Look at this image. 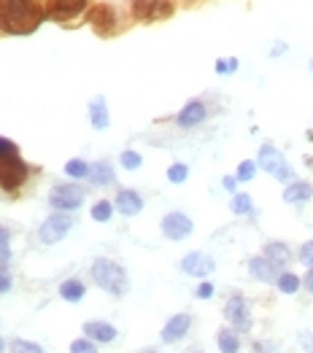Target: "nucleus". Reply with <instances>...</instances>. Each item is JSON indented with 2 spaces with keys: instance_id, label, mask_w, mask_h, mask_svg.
<instances>
[{
  "instance_id": "1",
  "label": "nucleus",
  "mask_w": 313,
  "mask_h": 353,
  "mask_svg": "<svg viewBox=\"0 0 313 353\" xmlns=\"http://www.w3.org/2000/svg\"><path fill=\"white\" fill-rule=\"evenodd\" d=\"M46 17L32 0H0V30L8 35H30Z\"/></svg>"
},
{
  "instance_id": "2",
  "label": "nucleus",
  "mask_w": 313,
  "mask_h": 353,
  "mask_svg": "<svg viewBox=\"0 0 313 353\" xmlns=\"http://www.w3.org/2000/svg\"><path fill=\"white\" fill-rule=\"evenodd\" d=\"M89 272H92V281H95L103 292H108L111 296H124L127 289H130L127 270L119 265V262H114V259H106V256L95 259Z\"/></svg>"
},
{
  "instance_id": "3",
  "label": "nucleus",
  "mask_w": 313,
  "mask_h": 353,
  "mask_svg": "<svg viewBox=\"0 0 313 353\" xmlns=\"http://www.w3.org/2000/svg\"><path fill=\"white\" fill-rule=\"evenodd\" d=\"M256 165H259L267 176H273L276 181H281V183H292V181H294V170H292V165L286 162L284 151L276 146H270V143L259 146Z\"/></svg>"
},
{
  "instance_id": "4",
  "label": "nucleus",
  "mask_w": 313,
  "mask_h": 353,
  "mask_svg": "<svg viewBox=\"0 0 313 353\" xmlns=\"http://www.w3.org/2000/svg\"><path fill=\"white\" fill-rule=\"evenodd\" d=\"M160 230H162V235L168 237V240L181 243V240H187V237L195 232V221L187 213H181V210H171V213L162 216Z\"/></svg>"
},
{
  "instance_id": "5",
  "label": "nucleus",
  "mask_w": 313,
  "mask_h": 353,
  "mask_svg": "<svg viewBox=\"0 0 313 353\" xmlns=\"http://www.w3.org/2000/svg\"><path fill=\"white\" fill-rule=\"evenodd\" d=\"M49 205L55 210H79L84 205V192L76 186V183H57L52 192H49Z\"/></svg>"
},
{
  "instance_id": "6",
  "label": "nucleus",
  "mask_w": 313,
  "mask_h": 353,
  "mask_svg": "<svg viewBox=\"0 0 313 353\" xmlns=\"http://www.w3.org/2000/svg\"><path fill=\"white\" fill-rule=\"evenodd\" d=\"M73 230V219L68 216V213H52L44 224H41V230H38V240L44 243V245H55L59 243L62 237L68 235Z\"/></svg>"
},
{
  "instance_id": "7",
  "label": "nucleus",
  "mask_w": 313,
  "mask_h": 353,
  "mask_svg": "<svg viewBox=\"0 0 313 353\" xmlns=\"http://www.w3.org/2000/svg\"><path fill=\"white\" fill-rule=\"evenodd\" d=\"M130 8H133V17L138 22H160V19H168L173 14L171 0H133Z\"/></svg>"
},
{
  "instance_id": "8",
  "label": "nucleus",
  "mask_w": 313,
  "mask_h": 353,
  "mask_svg": "<svg viewBox=\"0 0 313 353\" xmlns=\"http://www.w3.org/2000/svg\"><path fill=\"white\" fill-rule=\"evenodd\" d=\"M225 321L238 332H249L252 329V307L246 302V296L232 294L225 305Z\"/></svg>"
},
{
  "instance_id": "9",
  "label": "nucleus",
  "mask_w": 313,
  "mask_h": 353,
  "mask_svg": "<svg viewBox=\"0 0 313 353\" xmlns=\"http://www.w3.org/2000/svg\"><path fill=\"white\" fill-rule=\"evenodd\" d=\"M25 178H28V165L22 162V157L0 159V189L14 192L25 183Z\"/></svg>"
},
{
  "instance_id": "10",
  "label": "nucleus",
  "mask_w": 313,
  "mask_h": 353,
  "mask_svg": "<svg viewBox=\"0 0 313 353\" xmlns=\"http://www.w3.org/2000/svg\"><path fill=\"white\" fill-rule=\"evenodd\" d=\"M216 270V259L211 256V254H205V251H192V254H187L184 259H181V272L184 275H189V278H208L211 272Z\"/></svg>"
},
{
  "instance_id": "11",
  "label": "nucleus",
  "mask_w": 313,
  "mask_h": 353,
  "mask_svg": "<svg viewBox=\"0 0 313 353\" xmlns=\"http://www.w3.org/2000/svg\"><path fill=\"white\" fill-rule=\"evenodd\" d=\"M189 329H192V316L189 313H176V316H171L165 321L162 332H160V340L165 345H176V343H181L189 334Z\"/></svg>"
},
{
  "instance_id": "12",
  "label": "nucleus",
  "mask_w": 313,
  "mask_h": 353,
  "mask_svg": "<svg viewBox=\"0 0 313 353\" xmlns=\"http://www.w3.org/2000/svg\"><path fill=\"white\" fill-rule=\"evenodd\" d=\"M89 25L97 30L100 35H114L116 30V8L108 3H97L89 11Z\"/></svg>"
},
{
  "instance_id": "13",
  "label": "nucleus",
  "mask_w": 313,
  "mask_h": 353,
  "mask_svg": "<svg viewBox=\"0 0 313 353\" xmlns=\"http://www.w3.org/2000/svg\"><path fill=\"white\" fill-rule=\"evenodd\" d=\"M281 272H284V270L276 265V262H270L265 254L249 259V275H252L254 281H259V283H276Z\"/></svg>"
},
{
  "instance_id": "14",
  "label": "nucleus",
  "mask_w": 313,
  "mask_h": 353,
  "mask_svg": "<svg viewBox=\"0 0 313 353\" xmlns=\"http://www.w3.org/2000/svg\"><path fill=\"white\" fill-rule=\"evenodd\" d=\"M208 119V108H205V103L202 100H189L178 114H176V124L178 127H184V130H192V127H198Z\"/></svg>"
},
{
  "instance_id": "15",
  "label": "nucleus",
  "mask_w": 313,
  "mask_h": 353,
  "mask_svg": "<svg viewBox=\"0 0 313 353\" xmlns=\"http://www.w3.org/2000/svg\"><path fill=\"white\" fill-rule=\"evenodd\" d=\"M114 208H116V213H122V216H138L143 210V197L135 189H122V192L116 194Z\"/></svg>"
},
{
  "instance_id": "16",
  "label": "nucleus",
  "mask_w": 313,
  "mask_h": 353,
  "mask_svg": "<svg viewBox=\"0 0 313 353\" xmlns=\"http://www.w3.org/2000/svg\"><path fill=\"white\" fill-rule=\"evenodd\" d=\"M86 111H89V124H92L95 130H106V127L111 124V111H108V103H106L103 94L92 97Z\"/></svg>"
},
{
  "instance_id": "17",
  "label": "nucleus",
  "mask_w": 313,
  "mask_h": 353,
  "mask_svg": "<svg viewBox=\"0 0 313 353\" xmlns=\"http://www.w3.org/2000/svg\"><path fill=\"white\" fill-rule=\"evenodd\" d=\"M82 329H84L86 337L95 340V343H116V337H119L116 326L108 324V321H86Z\"/></svg>"
},
{
  "instance_id": "18",
  "label": "nucleus",
  "mask_w": 313,
  "mask_h": 353,
  "mask_svg": "<svg viewBox=\"0 0 313 353\" xmlns=\"http://www.w3.org/2000/svg\"><path fill=\"white\" fill-rule=\"evenodd\" d=\"M313 197V186L308 181H292L284 189V203L286 205H303Z\"/></svg>"
},
{
  "instance_id": "19",
  "label": "nucleus",
  "mask_w": 313,
  "mask_h": 353,
  "mask_svg": "<svg viewBox=\"0 0 313 353\" xmlns=\"http://www.w3.org/2000/svg\"><path fill=\"white\" fill-rule=\"evenodd\" d=\"M86 8V0H52L49 17L52 19H73Z\"/></svg>"
},
{
  "instance_id": "20",
  "label": "nucleus",
  "mask_w": 313,
  "mask_h": 353,
  "mask_svg": "<svg viewBox=\"0 0 313 353\" xmlns=\"http://www.w3.org/2000/svg\"><path fill=\"white\" fill-rule=\"evenodd\" d=\"M216 348L222 353H240V332L232 326H222L216 332Z\"/></svg>"
},
{
  "instance_id": "21",
  "label": "nucleus",
  "mask_w": 313,
  "mask_h": 353,
  "mask_svg": "<svg viewBox=\"0 0 313 353\" xmlns=\"http://www.w3.org/2000/svg\"><path fill=\"white\" fill-rule=\"evenodd\" d=\"M89 181H92L95 186H111L116 181V173H114V168H111V162H95V165L89 168Z\"/></svg>"
},
{
  "instance_id": "22",
  "label": "nucleus",
  "mask_w": 313,
  "mask_h": 353,
  "mask_svg": "<svg viewBox=\"0 0 313 353\" xmlns=\"http://www.w3.org/2000/svg\"><path fill=\"white\" fill-rule=\"evenodd\" d=\"M84 294H86V286L82 281H76V278H68V281L59 283V296L65 302H82Z\"/></svg>"
},
{
  "instance_id": "23",
  "label": "nucleus",
  "mask_w": 313,
  "mask_h": 353,
  "mask_svg": "<svg viewBox=\"0 0 313 353\" xmlns=\"http://www.w3.org/2000/svg\"><path fill=\"white\" fill-rule=\"evenodd\" d=\"M265 256H267L270 262H276L278 267H284V265H289V259H292V251H289V245H286V243L273 240V243H267V245H265Z\"/></svg>"
},
{
  "instance_id": "24",
  "label": "nucleus",
  "mask_w": 313,
  "mask_h": 353,
  "mask_svg": "<svg viewBox=\"0 0 313 353\" xmlns=\"http://www.w3.org/2000/svg\"><path fill=\"white\" fill-rule=\"evenodd\" d=\"M229 210H232L235 216H252V213H254V200H252V194L235 192L232 200H229Z\"/></svg>"
},
{
  "instance_id": "25",
  "label": "nucleus",
  "mask_w": 313,
  "mask_h": 353,
  "mask_svg": "<svg viewBox=\"0 0 313 353\" xmlns=\"http://www.w3.org/2000/svg\"><path fill=\"white\" fill-rule=\"evenodd\" d=\"M276 286H278V292H281V294L292 296V294H297V292H300V286H303V278H300V275H294V272H289V270H284V272L278 275Z\"/></svg>"
},
{
  "instance_id": "26",
  "label": "nucleus",
  "mask_w": 313,
  "mask_h": 353,
  "mask_svg": "<svg viewBox=\"0 0 313 353\" xmlns=\"http://www.w3.org/2000/svg\"><path fill=\"white\" fill-rule=\"evenodd\" d=\"M114 203H111V200H100V203H95V205H92V219H95V221H100V224H103V221H111V216H114Z\"/></svg>"
},
{
  "instance_id": "27",
  "label": "nucleus",
  "mask_w": 313,
  "mask_h": 353,
  "mask_svg": "<svg viewBox=\"0 0 313 353\" xmlns=\"http://www.w3.org/2000/svg\"><path fill=\"white\" fill-rule=\"evenodd\" d=\"M256 165L254 159H243L240 165H238V170H235V178L240 181V183H246V181H254V176H256Z\"/></svg>"
},
{
  "instance_id": "28",
  "label": "nucleus",
  "mask_w": 313,
  "mask_h": 353,
  "mask_svg": "<svg viewBox=\"0 0 313 353\" xmlns=\"http://www.w3.org/2000/svg\"><path fill=\"white\" fill-rule=\"evenodd\" d=\"M65 176L89 178V165H86L84 159H70V162H65Z\"/></svg>"
},
{
  "instance_id": "29",
  "label": "nucleus",
  "mask_w": 313,
  "mask_h": 353,
  "mask_svg": "<svg viewBox=\"0 0 313 353\" xmlns=\"http://www.w3.org/2000/svg\"><path fill=\"white\" fill-rule=\"evenodd\" d=\"M119 165L124 168V170H138L143 165V157L138 154V151H122V157H119Z\"/></svg>"
},
{
  "instance_id": "30",
  "label": "nucleus",
  "mask_w": 313,
  "mask_h": 353,
  "mask_svg": "<svg viewBox=\"0 0 313 353\" xmlns=\"http://www.w3.org/2000/svg\"><path fill=\"white\" fill-rule=\"evenodd\" d=\"M11 262V232L0 227V265L6 267Z\"/></svg>"
},
{
  "instance_id": "31",
  "label": "nucleus",
  "mask_w": 313,
  "mask_h": 353,
  "mask_svg": "<svg viewBox=\"0 0 313 353\" xmlns=\"http://www.w3.org/2000/svg\"><path fill=\"white\" fill-rule=\"evenodd\" d=\"M187 178H189V168L184 162H173L171 168H168V181L171 183H184Z\"/></svg>"
},
{
  "instance_id": "32",
  "label": "nucleus",
  "mask_w": 313,
  "mask_h": 353,
  "mask_svg": "<svg viewBox=\"0 0 313 353\" xmlns=\"http://www.w3.org/2000/svg\"><path fill=\"white\" fill-rule=\"evenodd\" d=\"M11 353H46L38 343H32V340H14L11 343Z\"/></svg>"
},
{
  "instance_id": "33",
  "label": "nucleus",
  "mask_w": 313,
  "mask_h": 353,
  "mask_svg": "<svg viewBox=\"0 0 313 353\" xmlns=\"http://www.w3.org/2000/svg\"><path fill=\"white\" fill-rule=\"evenodd\" d=\"M70 353H97V343L89 337H79L70 343Z\"/></svg>"
},
{
  "instance_id": "34",
  "label": "nucleus",
  "mask_w": 313,
  "mask_h": 353,
  "mask_svg": "<svg viewBox=\"0 0 313 353\" xmlns=\"http://www.w3.org/2000/svg\"><path fill=\"white\" fill-rule=\"evenodd\" d=\"M14 157H19V148H17V143H14L11 138L0 135V159H14Z\"/></svg>"
},
{
  "instance_id": "35",
  "label": "nucleus",
  "mask_w": 313,
  "mask_h": 353,
  "mask_svg": "<svg viewBox=\"0 0 313 353\" xmlns=\"http://www.w3.org/2000/svg\"><path fill=\"white\" fill-rule=\"evenodd\" d=\"M214 68H216V73H219V76H229V73H235V70H238V59L235 57L216 59V65H214Z\"/></svg>"
},
{
  "instance_id": "36",
  "label": "nucleus",
  "mask_w": 313,
  "mask_h": 353,
  "mask_svg": "<svg viewBox=\"0 0 313 353\" xmlns=\"http://www.w3.org/2000/svg\"><path fill=\"white\" fill-rule=\"evenodd\" d=\"M297 259H300L305 267H313V240H308V243H303V245H300Z\"/></svg>"
},
{
  "instance_id": "37",
  "label": "nucleus",
  "mask_w": 313,
  "mask_h": 353,
  "mask_svg": "<svg viewBox=\"0 0 313 353\" xmlns=\"http://www.w3.org/2000/svg\"><path fill=\"white\" fill-rule=\"evenodd\" d=\"M11 286H14V278H11V272H8L6 267L0 265V294H8V292H11Z\"/></svg>"
},
{
  "instance_id": "38",
  "label": "nucleus",
  "mask_w": 313,
  "mask_h": 353,
  "mask_svg": "<svg viewBox=\"0 0 313 353\" xmlns=\"http://www.w3.org/2000/svg\"><path fill=\"white\" fill-rule=\"evenodd\" d=\"M297 343H300V348H303L305 353H313V332L303 329V332L297 334Z\"/></svg>"
},
{
  "instance_id": "39",
  "label": "nucleus",
  "mask_w": 313,
  "mask_h": 353,
  "mask_svg": "<svg viewBox=\"0 0 313 353\" xmlns=\"http://www.w3.org/2000/svg\"><path fill=\"white\" fill-rule=\"evenodd\" d=\"M214 292H216V289H214V283L202 281V283H198V289H195V296H198V299H211Z\"/></svg>"
},
{
  "instance_id": "40",
  "label": "nucleus",
  "mask_w": 313,
  "mask_h": 353,
  "mask_svg": "<svg viewBox=\"0 0 313 353\" xmlns=\"http://www.w3.org/2000/svg\"><path fill=\"white\" fill-rule=\"evenodd\" d=\"M276 343H267V340H256L254 345H252V353H276Z\"/></svg>"
},
{
  "instance_id": "41",
  "label": "nucleus",
  "mask_w": 313,
  "mask_h": 353,
  "mask_svg": "<svg viewBox=\"0 0 313 353\" xmlns=\"http://www.w3.org/2000/svg\"><path fill=\"white\" fill-rule=\"evenodd\" d=\"M238 183H240V181H238V178H235V176H225V178H222V186H225L227 192H232V194H235V189H238Z\"/></svg>"
},
{
  "instance_id": "42",
  "label": "nucleus",
  "mask_w": 313,
  "mask_h": 353,
  "mask_svg": "<svg viewBox=\"0 0 313 353\" xmlns=\"http://www.w3.org/2000/svg\"><path fill=\"white\" fill-rule=\"evenodd\" d=\"M303 286H305L308 294H313V267H308V272H305V278H303Z\"/></svg>"
},
{
  "instance_id": "43",
  "label": "nucleus",
  "mask_w": 313,
  "mask_h": 353,
  "mask_svg": "<svg viewBox=\"0 0 313 353\" xmlns=\"http://www.w3.org/2000/svg\"><path fill=\"white\" fill-rule=\"evenodd\" d=\"M146 353H165V351H160V348H149Z\"/></svg>"
},
{
  "instance_id": "44",
  "label": "nucleus",
  "mask_w": 313,
  "mask_h": 353,
  "mask_svg": "<svg viewBox=\"0 0 313 353\" xmlns=\"http://www.w3.org/2000/svg\"><path fill=\"white\" fill-rule=\"evenodd\" d=\"M3 348H6V340H3V337H0V353H3Z\"/></svg>"
},
{
  "instance_id": "45",
  "label": "nucleus",
  "mask_w": 313,
  "mask_h": 353,
  "mask_svg": "<svg viewBox=\"0 0 313 353\" xmlns=\"http://www.w3.org/2000/svg\"><path fill=\"white\" fill-rule=\"evenodd\" d=\"M311 70H313V62H311Z\"/></svg>"
},
{
  "instance_id": "46",
  "label": "nucleus",
  "mask_w": 313,
  "mask_h": 353,
  "mask_svg": "<svg viewBox=\"0 0 313 353\" xmlns=\"http://www.w3.org/2000/svg\"><path fill=\"white\" fill-rule=\"evenodd\" d=\"M187 3H192V0H187Z\"/></svg>"
}]
</instances>
